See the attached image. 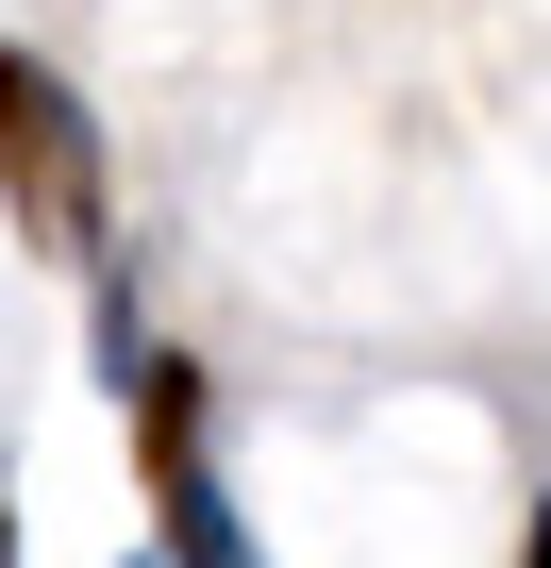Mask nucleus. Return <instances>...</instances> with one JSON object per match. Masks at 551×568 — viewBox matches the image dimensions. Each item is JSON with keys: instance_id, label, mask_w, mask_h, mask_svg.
<instances>
[{"instance_id": "obj_1", "label": "nucleus", "mask_w": 551, "mask_h": 568, "mask_svg": "<svg viewBox=\"0 0 551 568\" xmlns=\"http://www.w3.org/2000/svg\"><path fill=\"white\" fill-rule=\"evenodd\" d=\"M0 217L51 267H118V151H101L84 84L51 51H18V34H0Z\"/></svg>"}, {"instance_id": "obj_5", "label": "nucleus", "mask_w": 551, "mask_h": 568, "mask_svg": "<svg viewBox=\"0 0 551 568\" xmlns=\"http://www.w3.org/2000/svg\"><path fill=\"white\" fill-rule=\"evenodd\" d=\"M118 568H167V535H151V551H118Z\"/></svg>"}, {"instance_id": "obj_4", "label": "nucleus", "mask_w": 551, "mask_h": 568, "mask_svg": "<svg viewBox=\"0 0 551 568\" xmlns=\"http://www.w3.org/2000/svg\"><path fill=\"white\" fill-rule=\"evenodd\" d=\"M0 568H34V551H18V501H0Z\"/></svg>"}, {"instance_id": "obj_3", "label": "nucleus", "mask_w": 551, "mask_h": 568, "mask_svg": "<svg viewBox=\"0 0 551 568\" xmlns=\"http://www.w3.org/2000/svg\"><path fill=\"white\" fill-rule=\"evenodd\" d=\"M518 568H551V501H534V518H518Z\"/></svg>"}, {"instance_id": "obj_2", "label": "nucleus", "mask_w": 551, "mask_h": 568, "mask_svg": "<svg viewBox=\"0 0 551 568\" xmlns=\"http://www.w3.org/2000/svg\"><path fill=\"white\" fill-rule=\"evenodd\" d=\"M118 418H134V485H151L167 568H267L251 518H234V485H217V402H201V368H184V352H134Z\"/></svg>"}]
</instances>
